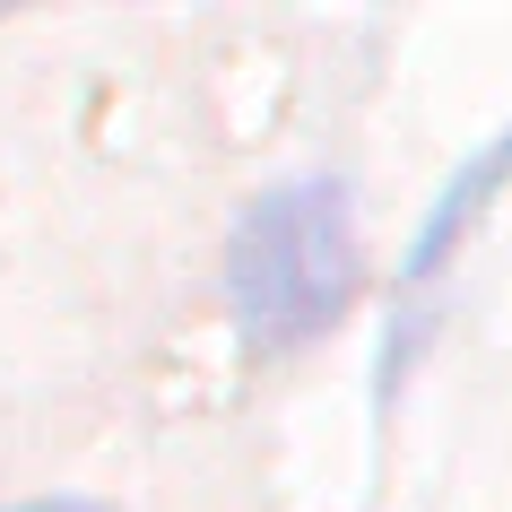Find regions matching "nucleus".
I'll return each mask as SVG.
<instances>
[{
	"instance_id": "obj_1",
	"label": "nucleus",
	"mask_w": 512,
	"mask_h": 512,
	"mask_svg": "<svg viewBox=\"0 0 512 512\" xmlns=\"http://www.w3.org/2000/svg\"><path fill=\"white\" fill-rule=\"evenodd\" d=\"M356 278H365L356 217H348V191L330 183V174L261 191L235 217V235H226V304H235V330L270 356L313 348L356 304Z\"/></svg>"
},
{
	"instance_id": "obj_2",
	"label": "nucleus",
	"mask_w": 512,
	"mask_h": 512,
	"mask_svg": "<svg viewBox=\"0 0 512 512\" xmlns=\"http://www.w3.org/2000/svg\"><path fill=\"white\" fill-rule=\"evenodd\" d=\"M504 174H512V131H504V139H486L478 157H469V165L452 174V183H443L434 217L417 226V243H408V261H400V304H408V313L391 322V356H382V382L400 374L408 339H417V304L434 296V278H443V261H452V252H460V235L478 226V209L495 200V191H504Z\"/></svg>"
},
{
	"instance_id": "obj_3",
	"label": "nucleus",
	"mask_w": 512,
	"mask_h": 512,
	"mask_svg": "<svg viewBox=\"0 0 512 512\" xmlns=\"http://www.w3.org/2000/svg\"><path fill=\"white\" fill-rule=\"evenodd\" d=\"M18 512H96V504H18Z\"/></svg>"
}]
</instances>
